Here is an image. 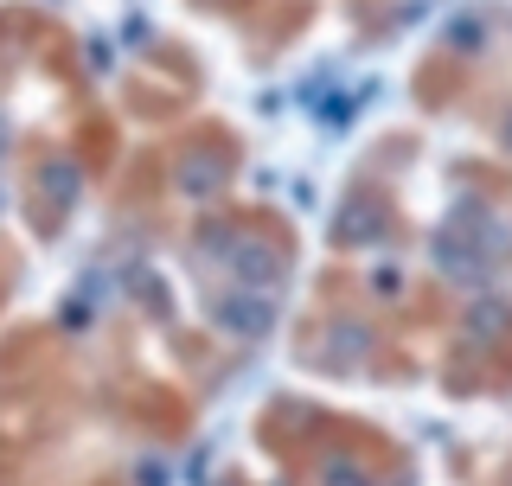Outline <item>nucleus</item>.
<instances>
[{
	"mask_svg": "<svg viewBox=\"0 0 512 486\" xmlns=\"http://www.w3.org/2000/svg\"><path fill=\"white\" fill-rule=\"evenodd\" d=\"M224 327H231V333H263L269 307L263 301H224Z\"/></svg>",
	"mask_w": 512,
	"mask_h": 486,
	"instance_id": "nucleus-1",
	"label": "nucleus"
}]
</instances>
